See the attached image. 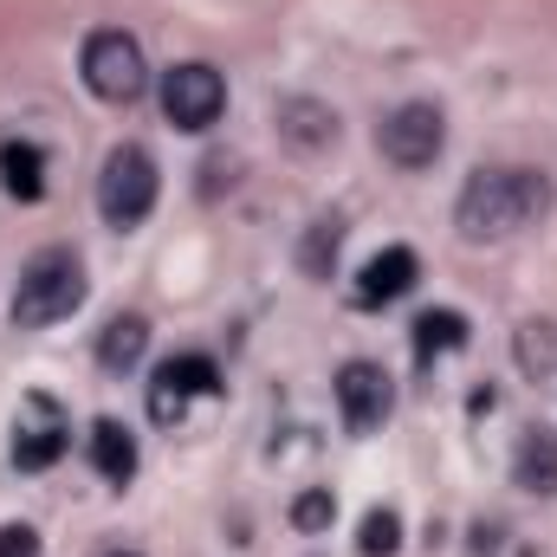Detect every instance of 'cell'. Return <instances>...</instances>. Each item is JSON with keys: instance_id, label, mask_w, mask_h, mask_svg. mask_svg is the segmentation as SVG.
<instances>
[{"instance_id": "obj_1", "label": "cell", "mask_w": 557, "mask_h": 557, "mask_svg": "<svg viewBox=\"0 0 557 557\" xmlns=\"http://www.w3.org/2000/svg\"><path fill=\"white\" fill-rule=\"evenodd\" d=\"M545 208H552V175H539V169H480L454 201V227L473 247L480 240H512Z\"/></svg>"}, {"instance_id": "obj_2", "label": "cell", "mask_w": 557, "mask_h": 557, "mask_svg": "<svg viewBox=\"0 0 557 557\" xmlns=\"http://www.w3.org/2000/svg\"><path fill=\"white\" fill-rule=\"evenodd\" d=\"M78 305H85V267H78V253L46 247V253L26 260L20 292H13V324H20V331L59 324V318H72Z\"/></svg>"}, {"instance_id": "obj_3", "label": "cell", "mask_w": 557, "mask_h": 557, "mask_svg": "<svg viewBox=\"0 0 557 557\" xmlns=\"http://www.w3.org/2000/svg\"><path fill=\"white\" fill-rule=\"evenodd\" d=\"M149 208H156V162L137 143H117L98 169V214L111 227H137L149 221Z\"/></svg>"}, {"instance_id": "obj_4", "label": "cell", "mask_w": 557, "mask_h": 557, "mask_svg": "<svg viewBox=\"0 0 557 557\" xmlns=\"http://www.w3.org/2000/svg\"><path fill=\"white\" fill-rule=\"evenodd\" d=\"M221 111H227V78L214 65L188 59V65H169L162 72V117L175 131H195L201 137L208 124H221Z\"/></svg>"}, {"instance_id": "obj_5", "label": "cell", "mask_w": 557, "mask_h": 557, "mask_svg": "<svg viewBox=\"0 0 557 557\" xmlns=\"http://www.w3.org/2000/svg\"><path fill=\"white\" fill-rule=\"evenodd\" d=\"M85 85H91L104 104H131V98H143V85H149L143 46L131 39V33H117V26L91 33V39H85Z\"/></svg>"}, {"instance_id": "obj_6", "label": "cell", "mask_w": 557, "mask_h": 557, "mask_svg": "<svg viewBox=\"0 0 557 557\" xmlns=\"http://www.w3.org/2000/svg\"><path fill=\"white\" fill-rule=\"evenodd\" d=\"M72 447V421L52 396H26L20 416H13V467L20 473H46L59 467V454Z\"/></svg>"}, {"instance_id": "obj_7", "label": "cell", "mask_w": 557, "mask_h": 557, "mask_svg": "<svg viewBox=\"0 0 557 557\" xmlns=\"http://www.w3.org/2000/svg\"><path fill=\"white\" fill-rule=\"evenodd\" d=\"M214 389H221V370H214V357H201V350H188V357H169V363L156 370V383H149V421L175 428V421L188 416V403H195V396H214Z\"/></svg>"}, {"instance_id": "obj_8", "label": "cell", "mask_w": 557, "mask_h": 557, "mask_svg": "<svg viewBox=\"0 0 557 557\" xmlns=\"http://www.w3.org/2000/svg\"><path fill=\"white\" fill-rule=\"evenodd\" d=\"M376 143H383V156L396 169H428L441 156V143H447V117L434 104H403V111H389V124L376 131Z\"/></svg>"}, {"instance_id": "obj_9", "label": "cell", "mask_w": 557, "mask_h": 557, "mask_svg": "<svg viewBox=\"0 0 557 557\" xmlns=\"http://www.w3.org/2000/svg\"><path fill=\"white\" fill-rule=\"evenodd\" d=\"M389 376L376 370V363H344L337 370V409H344V421L357 428V434H370V428H383V416H389Z\"/></svg>"}, {"instance_id": "obj_10", "label": "cell", "mask_w": 557, "mask_h": 557, "mask_svg": "<svg viewBox=\"0 0 557 557\" xmlns=\"http://www.w3.org/2000/svg\"><path fill=\"white\" fill-rule=\"evenodd\" d=\"M416 278H421V260L409 253V247H383L376 260H363V273H357V285H350V298H357L363 311H376V305H396Z\"/></svg>"}, {"instance_id": "obj_11", "label": "cell", "mask_w": 557, "mask_h": 557, "mask_svg": "<svg viewBox=\"0 0 557 557\" xmlns=\"http://www.w3.org/2000/svg\"><path fill=\"white\" fill-rule=\"evenodd\" d=\"M273 124H278V137L292 143L298 156H318V149H331V143H337V111H331V104H318V98H278Z\"/></svg>"}, {"instance_id": "obj_12", "label": "cell", "mask_w": 557, "mask_h": 557, "mask_svg": "<svg viewBox=\"0 0 557 557\" xmlns=\"http://www.w3.org/2000/svg\"><path fill=\"white\" fill-rule=\"evenodd\" d=\"M0 188L13 201H39L46 195V156H39V143H26V137L0 143Z\"/></svg>"}, {"instance_id": "obj_13", "label": "cell", "mask_w": 557, "mask_h": 557, "mask_svg": "<svg viewBox=\"0 0 557 557\" xmlns=\"http://www.w3.org/2000/svg\"><path fill=\"white\" fill-rule=\"evenodd\" d=\"M512 480H519L525 493H557V434L552 428H525V434H519Z\"/></svg>"}, {"instance_id": "obj_14", "label": "cell", "mask_w": 557, "mask_h": 557, "mask_svg": "<svg viewBox=\"0 0 557 557\" xmlns=\"http://www.w3.org/2000/svg\"><path fill=\"white\" fill-rule=\"evenodd\" d=\"M91 467L124 486V480L137 473V434H131L124 421H98V428H91Z\"/></svg>"}, {"instance_id": "obj_15", "label": "cell", "mask_w": 557, "mask_h": 557, "mask_svg": "<svg viewBox=\"0 0 557 557\" xmlns=\"http://www.w3.org/2000/svg\"><path fill=\"white\" fill-rule=\"evenodd\" d=\"M143 350H149V324L143 318H111L104 337H98V363L104 370H137Z\"/></svg>"}, {"instance_id": "obj_16", "label": "cell", "mask_w": 557, "mask_h": 557, "mask_svg": "<svg viewBox=\"0 0 557 557\" xmlns=\"http://www.w3.org/2000/svg\"><path fill=\"white\" fill-rule=\"evenodd\" d=\"M467 344V318L460 311H421L416 318V357H447V350H460Z\"/></svg>"}, {"instance_id": "obj_17", "label": "cell", "mask_w": 557, "mask_h": 557, "mask_svg": "<svg viewBox=\"0 0 557 557\" xmlns=\"http://www.w3.org/2000/svg\"><path fill=\"white\" fill-rule=\"evenodd\" d=\"M337 240H344L337 221H311V234H305V247H298V267H305L311 278H331V267H337Z\"/></svg>"}, {"instance_id": "obj_18", "label": "cell", "mask_w": 557, "mask_h": 557, "mask_svg": "<svg viewBox=\"0 0 557 557\" xmlns=\"http://www.w3.org/2000/svg\"><path fill=\"white\" fill-rule=\"evenodd\" d=\"M519 363L539 376V370H552L557 363V324H545V318H525L519 324Z\"/></svg>"}, {"instance_id": "obj_19", "label": "cell", "mask_w": 557, "mask_h": 557, "mask_svg": "<svg viewBox=\"0 0 557 557\" xmlns=\"http://www.w3.org/2000/svg\"><path fill=\"white\" fill-rule=\"evenodd\" d=\"M396 545H403V519H396L389 506H376V512L363 519V532H357V552L363 557H396Z\"/></svg>"}, {"instance_id": "obj_20", "label": "cell", "mask_w": 557, "mask_h": 557, "mask_svg": "<svg viewBox=\"0 0 557 557\" xmlns=\"http://www.w3.org/2000/svg\"><path fill=\"white\" fill-rule=\"evenodd\" d=\"M331 519H337V499H331L324 486H311V493L292 499V525H298V532H324Z\"/></svg>"}, {"instance_id": "obj_21", "label": "cell", "mask_w": 557, "mask_h": 557, "mask_svg": "<svg viewBox=\"0 0 557 557\" xmlns=\"http://www.w3.org/2000/svg\"><path fill=\"white\" fill-rule=\"evenodd\" d=\"M0 557H39V532L33 525H0Z\"/></svg>"}, {"instance_id": "obj_22", "label": "cell", "mask_w": 557, "mask_h": 557, "mask_svg": "<svg viewBox=\"0 0 557 557\" xmlns=\"http://www.w3.org/2000/svg\"><path fill=\"white\" fill-rule=\"evenodd\" d=\"M111 557H137V552H111Z\"/></svg>"}]
</instances>
